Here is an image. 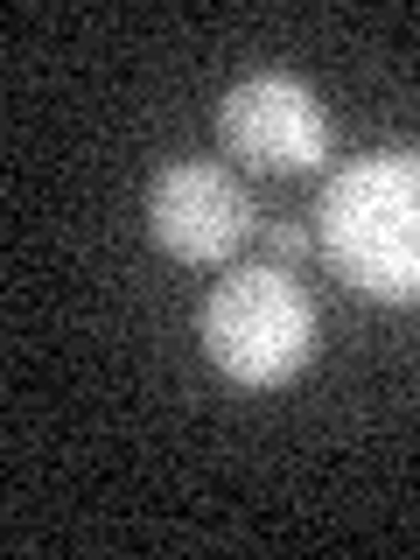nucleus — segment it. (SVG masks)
<instances>
[{
	"label": "nucleus",
	"instance_id": "nucleus-1",
	"mask_svg": "<svg viewBox=\"0 0 420 560\" xmlns=\"http://www.w3.org/2000/svg\"><path fill=\"white\" fill-rule=\"evenodd\" d=\"M315 253L372 302H420V154L372 148L315 197Z\"/></svg>",
	"mask_w": 420,
	"mask_h": 560
},
{
	"label": "nucleus",
	"instance_id": "nucleus-2",
	"mask_svg": "<svg viewBox=\"0 0 420 560\" xmlns=\"http://www.w3.org/2000/svg\"><path fill=\"white\" fill-rule=\"evenodd\" d=\"M197 337H203V358L232 385L273 393V385L302 378L315 364V350H323V308L294 280V267L245 259V267H232L203 294Z\"/></svg>",
	"mask_w": 420,
	"mask_h": 560
},
{
	"label": "nucleus",
	"instance_id": "nucleus-3",
	"mask_svg": "<svg viewBox=\"0 0 420 560\" xmlns=\"http://www.w3.org/2000/svg\"><path fill=\"white\" fill-rule=\"evenodd\" d=\"M259 224L267 218H259L253 189L224 162H210V154H175L148 183V232L168 259L224 267L245 238H259Z\"/></svg>",
	"mask_w": 420,
	"mask_h": 560
},
{
	"label": "nucleus",
	"instance_id": "nucleus-4",
	"mask_svg": "<svg viewBox=\"0 0 420 560\" xmlns=\"http://www.w3.org/2000/svg\"><path fill=\"white\" fill-rule=\"evenodd\" d=\"M218 140L238 168L308 175L329 162V113L294 70H253L218 105Z\"/></svg>",
	"mask_w": 420,
	"mask_h": 560
},
{
	"label": "nucleus",
	"instance_id": "nucleus-5",
	"mask_svg": "<svg viewBox=\"0 0 420 560\" xmlns=\"http://www.w3.org/2000/svg\"><path fill=\"white\" fill-rule=\"evenodd\" d=\"M259 245H267L273 267H302V259L315 253V224H302V218H267V224H259Z\"/></svg>",
	"mask_w": 420,
	"mask_h": 560
}]
</instances>
